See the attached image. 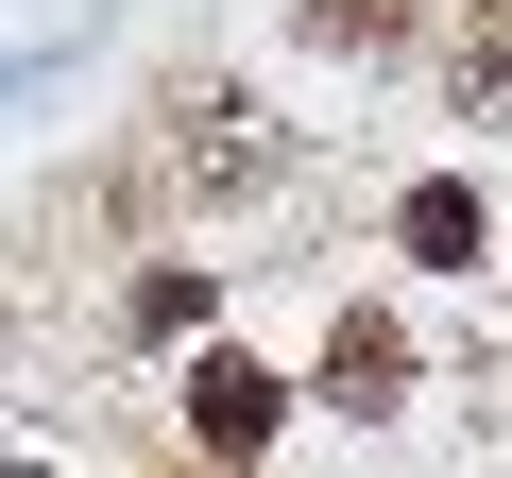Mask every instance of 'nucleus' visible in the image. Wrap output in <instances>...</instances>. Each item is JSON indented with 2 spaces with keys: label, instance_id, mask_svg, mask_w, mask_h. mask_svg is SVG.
Instances as JSON below:
<instances>
[{
  "label": "nucleus",
  "instance_id": "nucleus-1",
  "mask_svg": "<svg viewBox=\"0 0 512 478\" xmlns=\"http://www.w3.org/2000/svg\"><path fill=\"white\" fill-rule=\"evenodd\" d=\"M274 410H291V393H274V376H256V359H239V342H222V359H205V376H188V427H205V444H222V461H256V444H274Z\"/></svg>",
  "mask_w": 512,
  "mask_h": 478
},
{
  "label": "nucleus",
  "instance_id": "nucleus-2",
  "mask_svg": "<svg viewBox=\"0 0 512 478\" xmlns=\"http://www.w3.org/2000/svg\"><path fill=\"white\" fill-rule=\"evenodd\" d=\"M325 393H342V410H393V393H410V342H393L376 308H342V342H325Z\"/></svg>",
  "mask_w": 512,
  "mask_h": 478
},
{
  "label": "nucleus",
  "instance_id": "nucleus-3",
  "mask_svg": "<svg viewBox=\"0 0 512 478\" xmlns=\"http://www.w3.org/2000/svg\"><path fill=\"white\" fill-rule=\"evenodd\" d=\"M410 257H444V274L478 257V205H461V188H410Z\"/></svg>",
  "mask_w": 512,
  "mask_h": 478
},
{
  "label": "nucleus",
  "instance_id": "nucleus-4",
  "mask_svg": "<svg viewBox=\"0 0 512 478\" xmlns=\"http://www.w3.org/2000/svg\"><path fill=\"white\" fill-rule=\"evenodd\" d=\"M274 171V137H222V103H205V137H188V188H256Z\"/></svg>",
  "mask_w": 512,
  "mask_h": 478
},
{
  "label": "nucleus",
  "instance_id": "nucleus-5",
  "mask_svg": "<svg viewBox=\"0 0 512 478\" xmlns=\"http://www.w3.org/2000/svg\"><path fill=\"white\" fill-rule=\"evenodd\" d=\"M308 35H325V52H359V35H393V0H308Z\"/></svg>",
  "mask_w": 512,
  "mask_h": 478
}]
</instances>
